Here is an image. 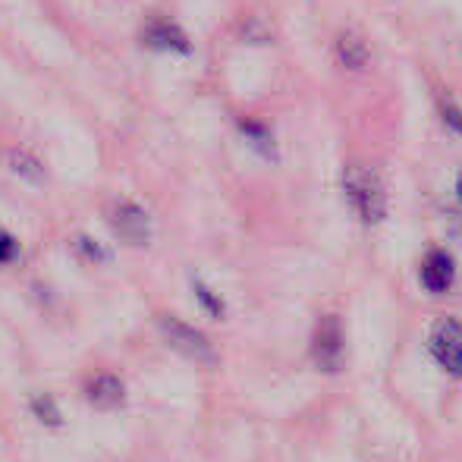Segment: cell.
Masks as SVG:
<instances>
[{
    "label": "cell",
    "mask_w": 462,
    "mask_h": 462,
    "mask_svg": "<svg viewBox=\"0 0 462 462\" xmlns=\"http://www.w3.org/2000/svg\"><path fill=\"white\" fill-rule=\"evenodd\" d=\"M421 286H425L428 292H447L453 286V280H457V262H453V255L447 249H431L425 255V262H421Z\"/></svg>",
    "instance_id": "cell-6"
},
{
    "label": "cell",
    "mask_w": 462,
    "mask_h": 462,
    "mask_svg": "<svg viewBox=\"0 0 462 462\" xmlns=\"http://www.w3.org/2000/svg\"><path fill=\"white\" fill-rule=\"evenodd\" d=\"M145 44L167 54H189V38L173 23H152L145 29Z\"/></svg>",
    "instance_id": "cell-9"
},
{
    "label": "cell",
    "mask_w": 462,
    "mask_h": 462,
    "mask_svg": "<svg viewBox=\"0 0 462 462\" xmlns=\"http://www.w3.org/2000/svg\"><path fill=\"white\" fill-rule=\"evenodd\" d=\"M158 328H161V334H164V340L171 343L177 353H183L186 359L201 362V365H217V353H214L211 340H208L201 330H195L192 324H186L183 318L161 315Z\"/></svg>",
    "instance_id": "cell-2"
},
{
    "label": "cell",
    "mask_w": 462,
    "mask_h": 462,
    "mask_svg": "<svg viewBox=\"0 0 462 462\" xmlns=\"http://www.w3.org/2000/svg\"><path fill=\"white\" fill-rule=\"evenodd\" d=\"M192 292H195V299H199V305H201V309H205L211 318H224V315H226L224 299H220L217 292H214L211 286L205 283V280L195 277V280H192Z\"/></svg>",
    "instance_id": "cell-12"
},
{
    "label": "cell",
    "mask_w": 462,
    "mask_h": 462,
    "mask_svg": "<svg viewBox=\"0 0 462 462\" xmlns=\"http://www.w3.org/2000/svg\"><path fill=\"white\" fill-rule=\"evenodd\" d=\"M86 400L88 406L101 409V412H110V409H120L123 400H126V387L116 374H95L92 381L86 383Z\"/></svg>",
    "instance_id": "cell-7"
},
{
    "label": "cell",
    "mask_w": 462,
    "mask_h": 462,
    "mask_svg": "<svg viewBox=\"0 0 462 462\" xmlns=\"http://www.w3.org/2000/svg\"><path fill=\"white\" fill-rule=\"evenodd\" d=\"M32 415L42 421L44 428H60L63 425V415H60V406L54 402V396L48 393H35L32 396Z\"/></svg>",
    "instance_id": "cell-11"
},
{
    "label": "cell",
    "mask_w": 462,
    "mask_h": 462,
    "mask_svg": "<svg viewBox=\"0 0 462 462\" xmlns=\"http://www.w3.org/2000/svg\"><path fill=\"white\" fill-rule=\"evenodd\" d=\"M76 252H79V255L86 258V262H95V264L107 258V255H104L101 245H97L95 239H88V236H79V239H76Z\"/></svg>",
    "instance_id": "cell-15"
},
{
    "label": "cell",
    "mask_w": 462,
    "mask_h": 462,
    "mask_svg": "<svg viewBox=\"0 0 462 462\" xmlns=\"http://www.w3.org/2000/svg\"><path fill=\"white\" fill-rule=\"evenodd\" d=\"M243 135L252 142V145H255L258 154H264V158H274L277 145H274V139H271V133L262 126V123H249V120H245L243 123Z\"/></svg>",
    "instance_id": "cell-13"
},
{
    "label": "cell",
    "mask_w": 462,
    "mask_h": 462,
    "mask_svg": "<svg viewBox=\"0 0 462 462\" xmlns=\"http://www.w3.org/2000/svg\"><path fill=\"white\" fill-rule=\"evenodd\" d=\"M16 255H19V245H16V239H13L10 233H4V230H0V264H10Z\"/></svg>",
    "instance_id": "cell-16"
},
{
    "label": "cell",
    "mask_w": 462,
    "mask_h": 462,
    "mask_svg": "<svg viewBox=\"0 0 462 462\" xmlns=\"http://www.w3.org/2000/svg\"><path fill=\"white\" fill-rule=\"evenodd\" d=\"M114 233L126 245H145L152 239V217L145 214V208H139L135 201H116L107 214Z\"/></svg>",
    "instance_id": "cell-5"
},
{
    "label": "cell",
    "mask_w": 462,
    "mask_h": 462,
    "mask_svg": "<svg viewBox=\"0 0 462 462\" xmlns=\"http://www.w3.org/2000/svg\"><path fill=\"white\" fill-rule=\"evenodd\" d=\"M343 192L353 208V214L365 226H374L387 214V195H383L381 177L368 164H349L343 173Z\"/></svg>",
    "instance_id": "cell-1"
},
{
    "label": "cell",
    "mask_w": 462,
    "mask_h": 462,
    "mask_svg": "<svg viewBox=\"0 0 462 462\" xmlns=\"http://www.w3.org/2000/svg\"><path fill=\"white\" fill-rule=\"evenodd\" d=\"M438 110H440V120L447 123V129H450V133H457V135H462V107H459V104L453 101V97L440 95Z\"/></svg>",
    "instance_id": "cell-14"
},
{
    "label": "cell",
    "mask_w": 462,
    "mask_h": 462,
    "mask_svg": "<svg viewBox=\"0 0 462 462\" xmlns=\"http://www.w3.org/2000/svg\"><path fill=\"white\" fill-rule=\"evenodd\" d=\"M434 362L450 377H462V324L457 318H440L428 337Z\"/></svg>",
    "instance_id": "cell-4"
},
{
    "label": "cell",
    "mask_w": 462,
    "mask_h": 462,
    "mask_svg": "<svg viewBox=\"0 0 462 462\" xmlns=\"http://www.w3.org/2000/svg\"><path fill=\"white\" fill-rule=\"evenodd\" d=\"M457 199L462 201V173H459V180H457Z\"/></svg>",
    "instance_id": "cell-17"
},
{
    "label": "cell",
    "mask_w": 462,
    "mask_h": 462,
    "mask_svg": "<svg viewBox=\"0 0 462 462\" xmlns=\"http://www.w3.org/2000/svg\"><path fill=\"white\" fill-rule=\"evenodd\" d=\"M334 54H337V60H340L346 69H353V73L365 69L371 60V48H368L365 35H359L356 29H343L340 35H337Z\"/></svg>",
    "instance_id": "cell-8"
},
{
    "label": "cell",
    "mask_w": 462,
    "mask_h": 462,
    "mask_svg": "<svg viewBox=\"0 0 462 462\" xmlns=\"http://www.w3.org/2000/svg\"><path fill=\"white\" fill-rule=\"evenodd\" d=\"M10 171L16 173L19 180H25V183L38 186L44 183V164L35 158L32 152H23V148H16V152H10Z\"/></svg>",
    "instance_id": "cell-10"
},
{
    "label": "cell",
    "mask_w": 462,
    "mask_h": 462,
    "mask_svg": "<svg viewBox=\"0 0 462 462\" xmlns=\"http://www.w3.org/2000/svg\"><path fill=\"white\" fill-rule=\"evenodd\" d=\"M311 359H315V365L324 374L343 371V362H346V334H343V324L337 315H324L318 321L315 337H311Z\"/></svg>",
    "instance_id": "cell-3"
}]
</instances>
